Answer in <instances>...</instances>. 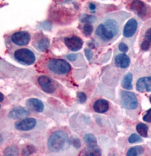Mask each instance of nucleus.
<instances>
[{
	"instance_id": "1",
	"label": "nucleus",
	"mask_w": 151,
	"mask_h": 156,
	"mask_svg": "<svg viewBox=\"0 0 151 156\" xmlns=\"http://www.w3.org/2000/svg\"><path fill=\"white\" fill-rule=\"evenodd\" d=\"M125 18V17L121 18L117 16H111L107 18L97 27L96 36L104 43L113 41L120 34L121 26Z\"/></svg>"
},
{
	"instance_id": "2",
	"label": "nucleus",
	"mask_w": 151,
	"mask_h": 156,
	"mask_svg": "<svg viewBox=\"0 0 151 156\" xmlns=\"http://www.w3.org/2000/svg\"><path fill=\"white\" fill-rule=\"evenodd\" d=\"M70 141L67 134L62 130L53 133L47 140V148L52 152L57 153L65 148Z\"/></svg>"
},
{
	"instance_id": "3",
	"label": "nucleus",
	"mask_w": 151,
	"mask_h": 156,
	"mask_svg": "<svg viewBox=\"0 0 151 156\" xmlns=\"http://www.w3.org/2000/svg\"><path fill=\"white\" fill-rule=\"evenodd\" d=\"M46 67L51 72L57 75L67 74L71 70V66L65 60L51 58L46 63Z\"/></svg>"
},
{
	"instance_id": "4",
	"label": "nucleus",
	"mask_w": 151,
	"mask_h": 156,
	"mask_svg": "<svg viewBox=\"0 0 151 156\" xmlns=\"http://www.w3.org/2000/svg\"><path fill=\"white\" fill-rule=\"evenodd\" d=\"M14 57L18 62L24 65H31L36 61L34 54L31 50L26 48L18 49L15 51Z\"/></svg>"
},
{
	"instance_id": "5",
	"label": "nucleus",
	"mask_w": 151,
	"mask_h": 156,
	"mask_svg": "<svg viewBox=\"0 0 151 156\" xmlns=\"http://www.w3.org/2000/svg\"><path fill=\"white\" fill-rule=\"evenodd\" d=\"M121 101L123 105L127 109H136L138 107V100L135 94L128 91H122L120 94Z\"/></svg>"
},
{
	"instance_id": "6",
	"label": "nucleus",
	"mask_w": 151,
	"mask_h": 156,
	"mask_svg": "<svg viewBox=\"0 0 151 156\" xmlns=\"http://www.w3.org/2000/svg\"><path fill=\"white\" fill-rule=\"evenodd\" d=\"M38 82L41 89L47 94L54 93L57 88V83L47 75H41L39 77Z\"/></svg>"
},
{
	"instance_id": "7",
	"label": "nucleus",
	"mask_w": 151,
	"mask_h": 156,
	"mask_svg": "<svg viewBox=\"0 0 151 156\" xmlns=\"http://www.w3.org/2000/svg\"><path fill=\"white\" fill-rule=\"evenodd\" d=\"M130 9L141 18H147L149 16V10L148 6L143 2L134 1L130 4Z\"/></svg>"
},
{
	"instance_id": "8",
	"label": "nucleus",
	"mask_w": 151,
	"mask_h": 156,
	"mask_svg": "<svg viewBox=\"0 0 151 156\" xmlns=\"http://www.w3.org/2000/svg\"><path fill=\"white\" fill-rule=\"evenodd\" d=\"M11 40L16 45L24 46L27 45L31 40L30 34L26 31H18L11 36Z\"/></svg>"
},
{
	"instance_id": "9",
	"label": "nucleus",
	"mask_w": 151,
	"mask_h": 156,
	"mask_svg": "<svg viewBox=\"0 0 151 156\" xmlns=\"http://www.w3.org/2000/svg\"><path fill=\"white\" fill-rule=\"evenodd\" d=\"M64 43L70 50L76 52L82 49L84 42L82 38L77 36H72L69 38H65Z\"/></svg>"
},
{
	"instance_id": "10",
	"label": "nucleus",
	"mask_w": 151,
	"mask_h": 156,
	"mask_svg": "<svg viewBox=\"0 0 151 156\" xmlns=\"http://www.w3.org/2000/svg\"><path fill=\"white\" fill-rule=\"evenodd\" d=\"M138 28V23L135 18H131L127 22L123 28V36L126 38H130L134 36Z\"/></svg>"
},
{
	"instance_id": "11",
	"label": "nucleus",
	"mask_w": 151,
	"mask_h": 156,
	"mask_svg": "<svg viewBox=\"0 0 151 156\" xmlns=\"http://www.w3.org/2000/svg\"><path fill=\"white\" fill-rule=\"evenodd\" d=\"M36 125V121L33 118H26L15 124L17 130L28 131L33 129Z\"/></svg>"
},
{
	"instance_id": "12",
	"label": "nucleus",
	"mask_w": 151,
	"mask_h": 156,
	"mask_svg": "<svg viewBox=\"0 0 151 156\" xmlns=\"http://www.w3.org/2000/svg\"><path fill=\"white\" fill-rule=\"evenodd\" d=\"M136 90L139 92H151V76L141 77L136 82Z\"/></svg>"
},
{
	"instance_id": "13",
	"label": "nucleus",
	"mask_w": 151,
	"mask_h": 156,
	"mask_svg": "<svg viewBox=\"0 0 151 156\" xmlns=\"http://www.w3.org/2000/svg\"><path fill=\"white\" fill-rule=\"evenodd\" d=\"M29 116V112L24 107H17L10 111L9 117L13 119H18L20 118H26Z\"/></svg>"
},
{
	"instance_id": "14",
	"label": "nucleus",
	"mask_w": 151,
	"mask_h": 156,
	"mask_svg": "<svg viewBox=\"0 0 151 156\" xmlns=\"http://www.w3.org/2000/svg\"><path fill=\"white\" fill-rule=\"evenodd\" d=\"M26 105L31 110L36 112H42L44 109V105L40 100L37 98H30L26 101Z\"/></svg>"
},
{
	"instance_id": "15",
	"label": "nucleus",
	"mask_w": 151,
	"mask_h": 156,
	"mask_svg": "<svg viewBox=\"0 0 151 156\" xmlns=\"http://www.w3.org/2000/svg\"><path fill=\"white\" fill-rule=\"evenodd\" d=\"M114 63L116 67L120 68H126L129 66L130 63V59L125 54H120L115 57Z\"/></svg>"
},
{
	"instance_id": "16",
	"label": "nucleus",
	"mask_w": 151,
	"mask_h": 156,
	"mask_svg": "<svg viewBox=\"0 0 151 156\" xmlns=\"http://www.w3.org/2000/svg\"><path fill=\"white\" fill-rule=\"evenodd\" d=\"M109 107V105L108 101L104 99H99L95 101L93 105V108L97 113L102 114L108 111Z\"/></svg>"
},
{
	"instance_id": "17",
	"label": "nucleus",
	"mask_w": 151,
	"mask_h": 156,
	"mask_svg": "<svg viewBox=\"0 0 151 156\" xmlns=\"http://www.w3.org/2000/svg\"><path fill=\"white\" fill-rule=\"evenodd\" d=\"M100 148L97 146H86L81 153V156H101Z\"/></svg>"
},
{
	"instance_id": "18",
	"label": "nucleus",
	"mask_w": 151,
	"mask_h": 156,
	"mask_svg": "<svg viewBox=\"0 0 151 156\" xmlns=\"http://www.w3.org/2000/svg\"><path fill=\"white\" fill-rule=\"evenodd\" d=\"M132 77L133 75L131 73H129L128 74L125 75L123 77V80L121 82V85L123 89L126 90H132Z\"/></svg>"
},
{
	"instance_id": "19",
	"label": "nucleus",
	"mask_w": 151,
	"mask_h": 156,
	"mask_svg": "<svg viewBox=\"0 0 151 156\" xmlns=\"http://www.w3.org/2000/svg\"><path fill=\"white\" fill-rule=\"evenodd\" d=\"M19 149L16 146H9L5 148L3 156H18Z\"/></svg>"
},
{
	"instance_id": "20",
	"label": "nucleus",
	"mask_w": 151,
	"mask_h": 156,
	"mask_svg": "<svg viewBox=\"0 0 151 156\" xmlns=\"http://www.w3.org/2000/svg\"><path fill=\"white\" fill-rule=\"evenodd\" d=\"M136 131L139 133V135L143 137H147L148 136V127L146 124L144 123H139L136 127Z\"/></svg>"
},
{
	"instance_id": "21",
	"label": "nucleus",
	"mask_w": 151,
	"mask_h": 156,
	"mask_svg": "<svg viewBox=\"0 0 151 156\" xmlns=\"http://www.w3.org/2000/svg\"><path fill=\"white\" fill-rule=\"evenodd\" d=\"M84 140L87 146H97V140L93 134L89 133L85 135L84 136Z\"/></svg>"
},
{
	"instance_id": "22",
	"label": "nucleus",
	"mask_w": 151,
	"mask_h": 156,
	"mask_svg": "<svg viewBox=\"0 0 151 156\" xmlns=\"http://www.w3.org/2000/svg\"><path fill=\"white\" fill-rule=\"evenodd\" d=\"M143 152V148L140 146L132 147L127 152L126 156H138Z\"/></svg>"
},
{
	"instance_id": "23",
	"label": "nucleus",
	"mask_w": 151,
	"mask_h": 156,
	"mask_svg": "<svg viewBox=\"0 0 151 156\" xmlns=\"http://www.w3.org/2000/svg\"><path fill=\"white\" fill-rule=\"evenodd\" d=\"M50 46V40L47 38L40 39L37 43V48L40 51H45Z\"/></svg>"
},
{
	"instance_id": "24",
	"label": "nucleus",
	"mask_w": 151,
	"mask_h": 156,
	"mask_svg": "<svg viewBox=\"0 0 151 156\" xmlns=\"http://www.w3.org/2000/svg\"><path fill=\"white\" fill-rule=\"evenodd\" d=\"M36 148L33 145H26L22 151V156H29L35 152Z\"/></svg>"
},
{
	"instance_id": "25",
	"label": "nucleus",
	"mask_w": 151,
	"mask_h": 156,
	"mask_svg": "<svg viewBox=\"0 0 151 156\" xmlns=\"http://www.w3.org/2000/svg\"><path fill=\"white\" fill-rule=\"evenodd\" d=\"M80 21L85 24H91L96 21V17L87 14H83L80 18Z\"/></svg>"
},
{
	"instance_id": "26",
	"label": "nucleus",
	"mask_w": 151,
	"mask_h": 156,
	"mask_svg": "<svg viewBox=\"0 0 151 156\" xmlns=\"http://www.w3.org/2000/svg\"><path fill=\"white\" fill-rule=\"evenodd\" d=\"M82 31L86 36H91L93 31V27L91 24H85L82 28Z\"/></svg>"
},
{
	"instance_id": "27",
	"label": "nucleus",
	"mask_w": 151,
	"mask_h": 156,
	"mask_svg": "<svg viewBox=\"0 0 151 156\" xmlns=\"http://www.w3.org/2000/svg\"><path fill=\"white\" fill-rule=\"evenodd\" d=\"M128 141L129 143L130 144H135V143L141 142V141H142V139H141L140 136H139L135 133H133L132 134L130 137H129Z\"/></svg>"
},
{
	"instance_id": "28",
	"label": "nucleus",
	"mask_w": 151,
	"mask_h": 156,
	"mask_svg": "<svg viewBox=\"0 0 151 156\" xmlns=\"http://www.w3.org/2000/svg\"><path fill=\"white\" fill-rule=\"evenodd\" d=\"M70 141V144H71L75 148H79L81 147V141H80L79 139L77 137V136H71Z\"/></svg>"
},
{
	"instance_id": "29",
	"label": "nucleus",
	"mask_w": 151,
	"mask_h": 156,
	"mask_svg": "<svg viewBox=\"0 0 151 156\" xmlns=\"http://www.w3.org/2000/svg\"><path fill=\"white\" fill-rule=\"evenodd\" d=\"M77 98L80 103H84L86 101V96L84 92H78Z\"/></svg>"
},
{
	"instance_id": "30",
	"label": "nucleus",
	"mask_w": 151,
	"mask_h": 156,
	"mask_svg": "<svg viewBox=\"0 0 151 156\" xmlns=\"http://www.w3.org/2000/svg\"><path fill=\"white\" fill-rule=\"evenodd\" d=\"M143 120L148 123L151 122V108L146 112V114L143 117Z\"/></svg>"
},
{
	"instance_id": "31",
	"label": "nucleus",
	"mask_w": 151,
	"mask_h": 156,
	"mask_svg": "<svg viewBox=\"0 0 151 156\" xmlns=\"http://www.w3.org/2000/svg\"><path fill=\"white\" fill-rule=\"evenodd\" d=\"M150 47V42H149V41H143L141 44V48L144 51L149 50Z\"/></svg>"
},
{
	"instance_id": "32",
	"label": "nucleus",
	"mask_w": 151,
	"mask_h": 156,
	"mask_svg": "<svg viewBox=\"0 0 151 156\" xmlns=\"http://www.w3.org/2000/svg\"><path fill=\"white\" fill-rule=\"evenodd\" d=\"M118 50L122 52H126L128 50V46L124 43H121L118 45Z\"/></svg>"
},
{
	"instance_id": "33",
	"label": "nucleus",
	"mask_w": 151,
	"mask_h": 156,
	"mask_svg": "<svg viewBox=\"0 0 151 156\" xmlns=\"http://www.w3.org/2000/svg\"><path fill=\"white\" fill-rule=\"evenodd\" d=\"M41 25V27L44 29H46V30H48V29H50L52 28V24H51L50 22H47V21H45V22H43L40 24Z\"/></svg>"
},
{
	"instance_id": "34",
	"label": "nucleus",
	"mask_w": 151,
	"mask_h": 156,
	"mask_svg": "<svg viewBox=\"0 0 151 156\" xmlns=\"http://www.w3.org/2000/svg\"><path fill=\"white\" fill-rule=\"evenodd\" d=\"M144 36H145V38L147 39L148 41L151 42V28H149L147 31H146Z\"/></svg>"
},
{
	"instance_id": "35",
	"label": "nucleus",
	"mask_w": 151,
	"mask_h": 156,
	"mask_svg": "<svg viewBox=\"0 0 151 156\" xmlns=\"http://www.w3.org/2000/svg\"><path fill=\"white\" fill-rule=\"evenodd\" d=\"M85 55L88 60H90L93 56V52L89 49H85Z\"/></svg>"
},
{
	"instance_id": "36",
	"label": "nucleus",
	"mask_w": 151,
	"mask_h": 156,
	"mask_svg": "<svg viewBox=\"0 0 151 156\" xmlns=\"http://www.w3.org/2000/svg\"><path fill=\"white\" fill-rule=\"evenodd\" d=\"M67 58L70 61H75L77 58V55H75V54H71V55H67Z\"/></svg>"
},
{
	"instance_id": "37",
	"label": "nucleus",
	"mask_w": 151,
	"mask_h": 156,
	"mask_svg": "<svg viewBox=\"0 0 151 156\" xmlns=\"http://www.w3.org/2000/svg\"><path fill=\"white\" fill-rule=\"evenodd\" d=\"M96 6L94 4H93V3L89 4V9H90V10H91V11H94V10L96 9Z\"/></svg>"
},
{
	"instance_id": "38",
	"label": "nucleus",
	"mask_w": 151,
	"mask_h": 156,
	"mask_svg": "<svg viewBox=\"0 0 151 156\" xmlns=\"http://www.w3.org/2000/svg\"><path fill=\"white\" fill-rule=\"evenodd\" d=\"M0 95H1V100H0V102H3V101H4V95H3V94H2V93H1Z\"/></svg>"
},
{
	"instance_id": "39",
	"label": "nucleus",
	"mask_w": 151,
	"mask_h": 156,
	"mask_svg": "<svg viewBox=\"0 0 151 156\" xmlns=\"http://www.w3.org/2000/svg\"><path fill=\"white\" fill-rule=\"evenodd\" d=\"M109 156H116L115 154H114V153H111L110 155H109Z\"/></svg>"
},
{
	"instance_id": "40",
	"label": "nucleus",
	"mask_w": 151,
	"mask_h": 156,
	"mask_svg": "<svg viewBox=\"0 0 151 156\" xmlns=\"http://www.w3.org/2000/svg\"><path fill=\"white\" fill-rule=\"evenodd\" d=\"M149 100H150V103H151V96L149 98Z\"/></svg>"
}]
</instances>
